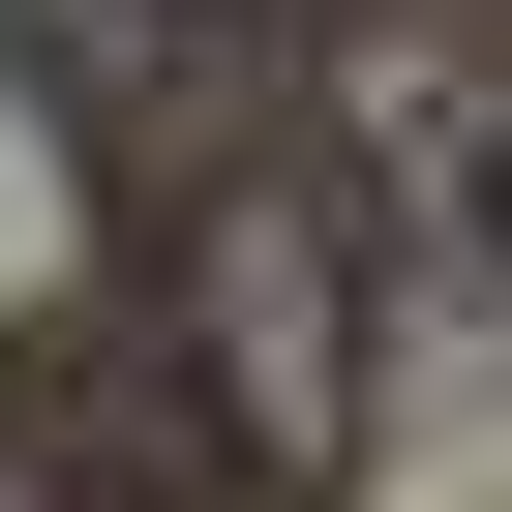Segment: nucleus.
Segmentation results:
<instances>
[{"instance_id": "f257e3e1", "label": "nucleus", "mask_w": 512, "mask_h": 512, "mask_svg": "<svg viewBox=\"0 0 512 512\" xmlns=\"http://www.w3.org/2000/svg\"><path fill=\"white\" fill-rule=\"evenodd\" d=\"M181 392H211V452L272 482V512H332V452H362V211H211V332H181Z\"/></svg>"}, {"instance_id": "f03ea898", "label": "nucleus", "mask_w": 512, "mask_h": 512, "mask_svg": "<svg viewBox=\"0 0 512 512\" xmlns=\"http://www.w3.org/2000/svg\"><path fill=\"white\" fill-rule=\"evenodd\" d=\"M0 31H31V91H61V121H241L332 0H0Z\"/></svg>"}]
</instances>
